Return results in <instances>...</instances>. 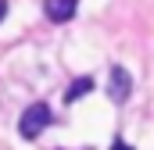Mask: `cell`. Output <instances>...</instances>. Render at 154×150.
Wrapping results in <instances>:
<instances>
[{
  "label": "cell",
  "instance_id": "6da1fadb",
  "mask_svg": "<svg viewBox=\"0 0 154 150\" xmlns=\"http://www.w3.org/2000/svg\"><path fill=\"white\" fill-rule=\"evenodd\" d=\"M50 122H54V114L47 104H29L18 118V132H22V140H36V136H43V129Z\"/></svg>",
  "mask_w": 154,
  "mask_h": 150
},
{
  "label": "cell",
  "instance_id": "7a4b0ae2",
  "mask_svg": "<svg viewBox=\"0 0 154 150\" xmlns=\"http://www.w3.org/2000/svg\"><path fill=\"white\" fill-rule=\"evenodd\" d=\"M129 93H133V79H129V72H125L122 64H115V68H111V79H108V97H111L115 104H125Z\"/></svg>",
  "mask_w": 154,
  "mask_h": 150
},
{
  "label": "cell",
  "instance_id": "3957f363",
  "mask_svg": "<svg viewBox=\"0 0 154 150\" xmlns=\"http://www.w3.org/2000/svg\"><path fill=\"white\" fill-rule=\"evenodd\" d=\"M75 7H79V0H47L43 4V11H47V18L50 22H72V14H75Z\"/></svg>",
  "mask_w": 154,
  "mask_h": 150
},
{
  "label": "cell",
  "instance_id": "277c9868",
  "mask_svg": "<svg viewBox=\"0 0 154 150\" xmlns=\"http://www.w3.org/2000/svg\"><path fill=\"white\" fill-rule=\"evenodd\" d=\"M90 89H93V79H90V75H82V79H79V82H72V86H68V89H65V100H68V104H72V100H79V97H86V93H90Z\"/></svg>",
  "mask_w": 154,
  "mask_h": 150
},
{
  "label": "cell",
  "instance_id": "5b68a950",
  "mask_svg": "<svg viewBox=\"0 0 154 150\" xmlns=\"http://www.w3.org/2000/svg\"><path fill=\"white\" fill-rule=\"evenodd\" d=\"M4 14H7V0H0V22H4Z\"/></svg>",
  "mask_w": 154,
  "mask_h": 150
},
{
  "label": "cell",
  "instance_id": "8992f818",
  "mask_svg": "<svg viewBox=\"0 0 154 150\" xmlns=\"http://www.w3.org/2000/svg\"><path fill=\"white\" fill-rule=\"evenodd\" d=\"M115 150H129V147H125V143H115Z\"/></svg>",
  "mask_w": 154,
  "mask_h": 150
}]
</instances>
